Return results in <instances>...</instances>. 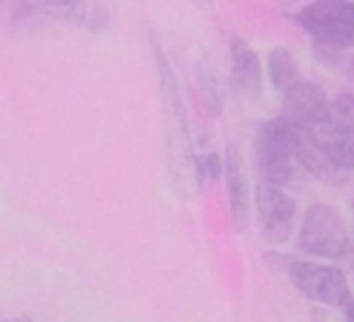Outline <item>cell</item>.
Returning a JSON list of instances; mask_svg holds the SVG:
<instances>
[{
  "mask_svg": "<svg viewBox=\"0 0 354 322\" xmlns=\"http://www.w3.org/2000/svg\"><path fill=\"white\" fill-rule=\"evenodd\" d=\"M301 126L289 122L286 117H274L262 126L255 143V162L260 172V182L274 187H286L294 182L296 146H299Z\"/></svg>",
  "mask_w": 354,
  "mask_h": 322,
  "instance_id": "obj_1",
  "label": "cell"
},
{
  "mask_svg": "<svg viewBox=\"0 0 354 322\" xmlns=\"http://www.w3.org/2000/svg\"><path fill=\"white\" fill-rule=\"evenodd\" d=\"M301 30L315 41L318 51H344L354 46V3L318 0L296 12Z\"/></svg>",
  "mask_w": 354,
  "mask_h": 322,
  "instance_id": "obj_2",
  "label": "cell"
},
{
  "mask_svg": "<svg viewBox=\"0 0 354 322\" xmlns=\"http://www.w3.org/2000/svg\"><path fill=\"white\" fill-rule=\"evenodd\" d=\"M306 133L342 175L354 172V95H335L330 112Z\"/></svg>",
  "mask_w": 354,
  "mask_h": 322,
  "instance_id": "obj_3",
  "label": "cell"
},
{
  "mask_svg": "<svg viewBox=\"0 0 354 322\" xmlns=\"http://www.w3.org/2000/svg\"><path fill=\"white\" fill-rule=\"evenodd\" d=\"M299 249L310 257L342 259L352 249V238L335 206L313 204L304 216L299 230Z\"/></svg>",
  "mask_w": 354,
  "mask_h": 322,
  "instance_id": "obj_4",
  "label": "cell"
},
{
  "mask_svg": "<svg viewBox=\"0 0 354 322\" xmlns=\"http://www.w3.org/2000/svg\"><path fill=\"white\" fill-rule=\"evenodd\" d=\"M286 272H289V278L296 291L313 303H323V305H333L342 310L344 303L354 296L342 269L330 267V264L291 259Z\"/></svg>",
  "mask_w": 354,
  "mask_h": 322,
  "instance_id": "obj_5",
  "label": "cell"
},
{
  "mask_svg": "<svg viewBox=\"0 0 354 322\" xmlns=\"http://www.w3.org/2000/svg\"><path fill=\"white\" fill-rule=\"evenodd\" d=\"M10 12L12 25L17 27L68 22V25H80L90 32H102L109 25V15L102 6H85V3H15Z\"/></svg>",
  "mask_w": 354,
  "mask_h": 322,
  "instance_id": "obj_6",
  "label": "cell"
},
{
  "mask_svg": "<svg viewBox=\"0 0 354 322\" xmlns=\"http://www.w3.org/2000/svg\"><path fill=\"white\" fill-rule=\"evenodd\" d=\"M255 211L262 238L272 245L286 243L294 233L296 201L286 194V189L260 182L255 189Z\"/></svg>",
  "mask_w": 354,
  "mask_h": 322,
  "instance_id": "obj_7",
  "label": "cell"
},
{
  "mask_svg": "<svg viewBox=\"0 0 354 322\" xmlns=\"http://www.w3.org/2000/svg\"><path fill=\"white\" fill-rule=\"evenodd\" d=\"M330 107H333V97H328L320 85L306 83V80L281 95V117L301 129L315 126L330 112Z\"/></svg>",
  "mask_w": 354,
  "mask_h": 322,
  "instance_id": "obj_8",
  "label": "cell"
},
{
  "mask_svg": "<svg viewBox=\"0 0 354 322\" xmlns=\"http://www.w3.org/2000/svg\"><path fill=\"white\" fill-rule=\"evenodd\" d=\"M223 177H226L228 189V209H231L233 228L238 233L250 223V184H248V170L243 153L238 146L226 148V160H223Z\"/></svg>",
  "mask_w": 354,
  "mask_h": 322,
  "instance_id": "obj_9",
  "label": "cell"
},
{
  "mask_svg": "<svg viewBox=\"0 0 354 322\" xmlns=\"http://www.w3.org/2000/svg\"><path fill=\"white\" fill-rule=\"evenodd\" d=\"M231 88L248 100L262 95V64L241 37H231Z\"/></svg>",
  "mask_w": 354,
  "mask_h": 322,
  "instance_id": "obj_10",
  "label": "cell"
},
{
  "mask_svg": "<svg viewBox=\"0 0 354 322\" xmlns=\"http://www.w3.org/2000/svg\"><path fill=\"white\" fill-rule=\"evenodd\" d=\"M158 70L162 75V93H165V107H167V124H170V143H172V158H180V160H187L183 155L185 148H189V138H187V122H185V109H183V100L177 93V83L172 78V70L167 66L165 56L158 49Z\"/></svg>",
  "mask_w": 354,
  "mask_h": 322,
  "instance_id": "obj_11",
  "label": "cell"
},
{
  "mask_svg": "<svg viewBox=\"0 0 354 322\" xmlns=\"http://www.w3.org/2000/svg\"><path fill=\"white\" fill-rule=\"evenodd\" d=\"M267 70H270L272 88L279 90L281 95L304 80L294 54H291L289 49H284V46H274V49L270 51V56H267Z\"/></svg>",
  "mask_w": 354,
  "mask_h": 322,
  "instance_id": "obj_12",
  "label": "cell"
},
{
  "mask_svg": "<svg viewBox=\"0 0 354 322\" xmlns=\"http://www.w3.org/2000/svg\"><path fill=\"white\" fill-rule=\"evenodd\" d=\"M199 83H202V95H204V100H207L209 109H212L214 114H218L223 107V93H221V83H218L216 73H212V70H199Z\"/></svg>",
  "mask_w": 354,
  "mask_h": 322,
  "instance_id": "obj_13",
  "label": "cell"
},
{
  "mask_svg": "<svg viewBox=\"0 0 354 322\" xmlns=\"http://www.w3.org/2000/svg\"><path fill=\"white\" fill-rule=\"evenodd\" d=\"M194 172H197V182H202L204 177L209 180H218L223 175V162L216 153H207L202 158H194Z\"/></svg>",
  "mask_w": 354,
  "mask_h": 322,
  "instance_id": "obj_14",
  "label": "cell"
},
{
  "mask_svg": "<svg viewBox=\"0 0 354 322\" xmlns=\"http://www.w3.org/2000/svg\"><path fill=\"white\" fill-rule=\"evenodd\" d=\"M339 312H342L344 322H354V296L349 298L347 303H344V305H342V310H339Z\"/></svg>",
  "mask_w": 354,
  "mask_h": 322,
  "instance_id": "obj_15",
  "label": "cell"
},
{
  "mask_svg": "<svg viewBox=\"0 0 354 322\" xmlns=\"http://www.w3.org/2000/svg\"><path fill=\"white\" fill-rule=\"evenodd\" d=\"M347 75H349V80L354 83V56L349 59V64H347Z\"/></svg>",
  "mask_w": 354,
  "mask_h": 322,
  "instance_id": "obj_16",
  "label": "cell"
},
{
  "mask_svg": "<svg viewBox=\"0 0 354 322\" xmlns=\"http://www.w3.org/2000/svg\"><path fill=\"white\" fill-rule=\"evenodd\" d=\"M6 322H32L30 317H10V320H6Z\"/></svg>",
  "mask_w": 354,
  "mask_h": 322,
  "instance_id": "obj_17",
  "label": "cell"
},
{
  "mask_svg": "<svg viewBox=\"0 0 354 322\" xmlns=\"http://www.w3.org/2000/svg\"><path fill=\"white\" fill-rule=\"evenodd\" d=\"M352 211H354V201H352Z\"/></svg>",
  "mask_w": 354,
  "mask_h": 322,
  "instance_id": "obj_18",
  "label": "cell"
}]
</instances>
